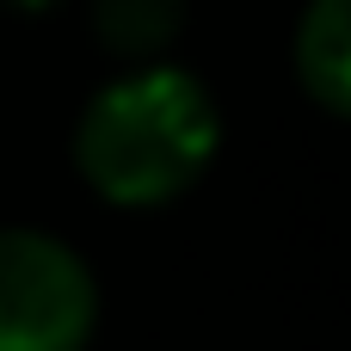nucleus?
<instances>
[{"label":"nucleus","mask_w":351,"mask_h":351,"mask_svg":"<svg viewBox=\"0 0 351 351\" xmlns=\"http://www.w3.org/2000/svg\"><path fill=\"white\" fill-rule=\"evenodd\" d=\"M216 136L210 93L185 68L148 62L93 93L74 123V160L111 204H167L210 167Z\"/></svg>","instance_id":"nucleus-1"},{"label":"nucleus","mask_w":351,"mask_h":351,"mask_svg":"<svg viewBox=\"0 0 351 351\" xmlns=\"http://www.w3.org/2000/svg\"><path fill=\"white\" fill-rule=\"evenodd\" d=\"M99 290L80 253L43 228H0V351H80Z\"/></svg>","instance_id":"nucleus-2"},{"label":"nucleus","mask_w":351,"mask_h":351,"mask_svg":"<svg viewBox=\"0 0 351 351\" xmlns=\"http://www.w3.org/2000/svg\"><path fill=\"white\" fill-rule=\"evenodd\" d=\"M296 74L308 99L333 117L351 105V0H308L296 25Z\"/></svg>","instance_id":"nucleus-3"},{"label":"nucleus","mask_w":351,"mask_h":351,"mask_svg":"<svg viewBox=\"0 0 351 351\" xmlns=\"http://www.w3.org/2000/svg\"><path fill=\"white\" fill-rule=\"evenodd\" d=\"M6 6H25V12H37V6H49V0H6Z\"/></svg>","instance_id":"nucleus-5"},{"label":"nucleus","mask_w":351,"mask_h":351,"mask_svg":"<svg viewBox=\"0 0 351 351\" xmlns=\"http://www.w3.org/2000/svg\"><path fill=\"white\" fill-rule=\"evenodd\" d=\"M185 25V0H93V31L105 49L142 62L160 56Z\"/></svg>","instance_id":"nucleus-4"}]
</instances>
